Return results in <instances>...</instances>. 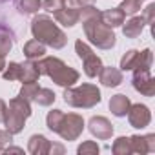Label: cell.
I'll use <instances>...</instances> for the list:
<instances>
[{
    "label": "cell",
    "instance_id": "obj_3",
    "mask_svg": "<svg viewBox=\"0 0 155 155\" xmlns=\"http://www.w3.org/2000/svg\"><path fill=\"white\" fill-rule=\"evenodd\" d=\"M35 66H37L40 75H48L49 79H53V82H57L58 86L69 88L79 81V71H75L73 68H68L57 57H46L42 60H37Z\"/></svg>",
    "mask_w": 155,
    "mask_h": 155
},
{
    "label": "cell",
    "instance_id": "obj_21",
    "mask_svg": "<svg viewBox=\"0 0 155 155\" xmlns=\"http://www.w3.org/2000/svg\"><path fill=\"white\" fill-rule=\"evenodd\" d=\"M139 62H140V51L130 49V51L122 57V60H120V69H122V71L135 69V68L139 66Z\"/></svg>",
    "mask_w": 155,
    "mask_h": 155
},
{
    "label": "cell",
    "instance_id": "obj_24",
    "mask_svg": "<svg viewBox=\"0 0 155 155\" xmlns=\"http://www.w3.org/2000/svg\"><path fill=\"white\" fill-rule=\"evenodd\" d=\"M140 2H142V0H124L119 9H120L124 15H135V13L140 9Z\"/></svg>",
    "mask_w": 155,
    "mask_h": 155
},
{
    "label": "cell",
    "instance_id": "obj_14",
    "mask_svg": "<svg viewBox=\"0 0 155 155\" xmlns=\"http://www.w3.org/2000/svg\"><path fill=\"white\" fill-rule=\"evenodd\" d=\"M155 135H146V137H130V146L131 153H150L155 150Z\"/></svg>",
    "mask_w": 155,
    "mask_h": 155
},
{
    "label": "cell",
    "instance_id": "obj_18",
    "mask_svg": "<svg viewBox=\"0 0 155 155\" xmlns=\"http://www.w3.org/2000/svg\"><path fill=\"white\" fill-rule=\"evenodd\" d=\"M130 106H131V102H130V99H128L126 95H115V97H111V101H110V110H111V113L117 115V117H124V115L128 113Z\"/></svg>",
    "mask_w": 155,
    "mask_h": 155
},
{
    "label": "cell",
    "instance_id": "obj_28",
    "mask_svg": "<svg viewBox=\"0 0 155 155\" xmlns=\"http://www.w3.org/2000/svg\"><path fill=\"white\" fill-rule=\"evenodd\" d=\"M153 11H155V6H153V4H150V6L146 8V15L142 17V18H144V22H146L148 26H151V22H153Z\"/></svg>",
    "mask_w": 155,
    "mask_h": 155
},
{
    "label": "cell",
    "instance_id": "obj_5",
    "mask_svg": "<svg viewBox=\"0 0 155 155\" xmlns=\"http://www.w3.org/2000/svg\"><path fill=\"white\" fill-rule=\"evenodd\" d=\"M64 101L73 108H93L97 102H101V91L93 84H82L79 88L66 90Z\"/></svg>",
    "mask_w": 155,
    "mask_h": 155
},
{
    "label": "cell",
    "instance_id": "obj_32",
    "mask_svg": "<svg viewBox=\"0 0 155 155\" xmlns=\"http://www.w3.org/2000/svg\"><path fill=\"white\" fill-rule=\"evenodd\" d=\"M6 55H2L0 53V71H4V68H6V58H4Z\"/></svg>",
    "mask_w": 155,
    "mask_h": 155
},
{
    "label": "cell",
    "instance_id": "obj_16",
    "mask_svg": "<svg viewBox=\"0 0 155 155\" xmlns=\"http://www.w3.org/2000/svg\"><path fill=\"white\" fill-rule=\"evenodd\" d=\"M28 151H29V153H33V155L49 153V151H53V144H51L44 135H33V137L29 139Z\"/></svg>",
    "mask_w": 155,
    "mask_h": 155
},
{
    "label": "cell",
    "instance_id": "obj_9",
    "mask_svg": "<svg viewBox=\"0 0 155 155\" xmlns=\"http://www.w3.org/2000/svg\"><path fill=\"white\" fill-rule=\"evenodd\" d=\"M20 97H24L26 101H33L40 106H49L55 101V93L48 88H40L37 82L24 84V88L20 90Z\"/></svg>",
    "mask_w": 155,
    "mask_h": 155
},
{
    "label": "cell",
    "instance_id": "obj_19",
    "mask_svg": "<svg viewBox=\"0 0 155 155\" xmlns=\"http://www.w3.org/2000/svg\"><path fill=\"white\" fill-rule=\"evenodd\" d=\"M124 17H126V15H124L119 8H115V9H108V11L101 13V18H102V22H104L108 28L122 26V24H124Z\"/></svg>",
    "mask_w": 155,
    "mask_h": 155
},
{
    "label": "cell",
    "instance_id": "obj_29",
    "mask_svg": "<svg viewBox=\"0 0 155 155\" xmlns=\"http://www.w3.org/2000/svg\"><path fill=\"white\" fill-rule=\"evenodd\" d=\"M8 142H11V133L8 130L6 131H0V150H4Z\"/></svg>",
    "mask_w": 155,
    "mask_h": 155
},
{
    "label": "cell",
    "instance_id": "obj_2",
    "mask_svg": "<svg viewBox=\"0 0 155 155\" xmlns=\"http://www.w3.org/2000/svg\"><path fill=\"white\" fill-rule=\"evenodd\" d=\"M48 128L66 140H75L84 130V120L77 113L66 115L60 110H53L48 113Z\"/></svg>",
    "mask_w": 155,
    "mask_h": 155
},
{
    "label": "cell",
    "instance_id": "obj_7",
    "mask_svg": "<svg viewBox=\"0 0 155 155\" xmlns=\"http://www.w3.org/2000/svg\"><path fill=\"white\" fill-rule=\"evenodd\" d=\"M8 69L2 73V77L6 81H22L24 84L29 82H37V79L40 77L35 60H29L26 64H18V62H11L9 66H6Z\"/></svg>",
    "mask_w": 155,
    "mask_h": 155
},
{
    "label": "cell",
    "instance_id": "obj_33",
    "mask_svg": "<svg viewBox=\"0 0 155 155\" xmlns=\"http://www.w3.org/2000/svg\"><path fill=\"white\" fill-rule=\"evenodd\" d=\"M0 2H6V0H0Z\"/></svg>",
    "mask_w": 155,
    "mask_h": 155
},
{
    "label": "cell",
    "instance_id": "obj_8",
    "mask_svg": "<svg viewBox=\"0 0 155 155\" xmlns=\"http://www.w3.org/2000/svg\"><path fill=\"white\" fill-rule=\"evenodd\" d=\"M75 49H77V55H79L82 60H84V73L88 75V77H97L99 75V71L102 69V62H101V58L90 49V46L86 44V42H82V40H77L75 42Z\"/></svg>",
    "mask_w": 155,
    "mask_h": 155
},
{
    "label": "cell",
    "instance_id": "obj_25",
    "mask_svg": "<svg viewBox=\"0 0 155 155\" xmlns=\"http://www.w3.org/2000/svg\"><path fill=\"white\" fill-rule=\"evenodd\" d=\"M113 151L115 153H131V146H130V137L126 139V137H120V139H117V142L113 144Z\"/></svg>",
    "mask_w": 155,
    "mask_h": 155
},
{
    "label": "cell",
    "instance_id": "obj_17",
    "mask_svg": "<svg viewBox=\"0 0 155 155\" xmlns=\"http://www.w3.org/2000/svg\"><path fill=\"white\" fill-rule=\"evenodd\" d=\"M144 26H146V22H144L142 17H133V18H130V20L122 26V33H124L128 38H135V37H139V35L142 33Z\"/></svg>",
    "mask_w": 155,
    "mask_h": 155
},
{
    "label": "cell",
    "instance_id": "obj_13",
    "mask_svg": "<svg viewBox=\"0 0 155 155\" xmlns=\"http://www.w3.org/2000/svg\"><path fill=\"white\" fill-rule=\"evenodd\" d=\"M53 15H55V20L66 28H71L81 20V9H77V8H66L64 6L62 9L55 11Z\"/></svg>",
    "mask_w": 155,
    "mask_h": 155
},
{
    "label": "cell",
    "instance_id": "obj_15",
    "mask_svg": "<svg viewBox=\"0 0 155 155\" xmlns=\"http://www.w3.org/2000/svg\"><path fill=\"white\" fill-rule=\"evenodd\" d=\"M99 77H101V82L108 88H115L122 82V73L117 68H102L99 71Z\"/></svg>",
    "mask_w": 155,
    "mask_h": 155
},
{
    "label": "cell",
    "instance_id": "obj_22",
    "mask_svg": "<svg viewBox=\"0 0 155 155\" xmlns=\"http://www.w3.org/2000/svg\"><path fill=\"white\" fill-rule=\"evenodd\" d=\"M11 46H13V33L6 26H0V53L2 55L9 53Z\"/></svg>",
    "mask_w": 155,
    "mask_h": 155
},
{
    "label": "cell",
    "instance_id": "obj_23",
    "mask_svg": "<svg viewBox=\"0 0 155 155\" xmlns=\"http://www.w3.org/2000/svg\"><path fill=\"white\" fill-rule=\"evenodd\" d=\"M42 2L40 0H20L18 2V11L20 13H37L40 9Z\"/></svg>",
    "mask_w": 155,
    "mask_h": 155
},
{
    "label": "cell",
    "instance_id": "obj_26",
    "mask_svg": "<svg viewBox=\"0 0 155 155\" xmlns=\"http://www.w3.org/2000/svg\"><path fill=\"white\" fill-rule=\"evenodd\" d=\"M42 6H44L46 11L55 13V11H58V9H62V8L66 6V0H44Z\"/></svg>",
    "mask_w": 155,
    "mask_h": 155
},
{
    "label": "cell",
    "instance_id": "obj_10",
    "mask_svg": "<svg viewBox=\"0 0 155 155\" xmlns=\"http://www.w3.org/2000/svg\"><path fill=\"white\" fill-rule=\"evenodd\" d=\"M133 88L137 91H140L146 97H151L155 93V81L150 73V69H142V68H135V75H133Z\"/></svg>",
    "mask_w": 155,
    "mask_h": 155
},
{
    "label": "cell",
    "instance_id": "obj_27",
    "mask_svg": "<svg viewBox=\"0 0 155 155\" xmlns=\"http://www.w3.org/2000/svg\"><path fill=\"white\" fill-rule=\"evenodd\" d=\"M79 153L81 155H86V153H99V146L95 142H84L81 148H79Z\"/></svg>",
    "mask_w": 155,
    "mask_h": 155
},
{
    "label": "cell",
    "instance_id": "obj_12",
    "mask_svg": "<svg viewBox=\"0 0 155 155\" xmlns=\"http://www.w3.org/2000/svg\"><path fill=\"white\" fill-rule=\"evenodd\" d=\"M90 131L97 139H110L113 133V126L106 117H91L90 120Z\"/></svg>",
    "mask_w": 155,
    "mask_h": 155
},
{
    "label": "cell",
    "instance_id": "obj_4",
    "mask_svg": "<svg viewBox=\"0 0 155 155\" xmlns=\"http://www.w3.org/2000/svg\"><path fill=\"white\" fill-rule=\"evenodd\" d=\"M31 33H33V37L38 42H42L46 46H51L55 49L64 48L66 40H68L66 35L62 33V29H58L57 24L49 17H46V15H38V17L33 18V22H31Z\"/></svg>",
    "mask_w": 155,
    "mask_h": 155
},
{
    "label": "cell",
    "instance_id": "obj_20",
    "mask_svg": "<svg viewBox=\"0 0 155 155\" xmlns=\"http://www.w3.org/2000/svg\"><path fill=\"white\" fill-rule=\"evenodd\" d=\"M24 55L28 57V60H38L46 55V48L42 42H38L37 38L29 40L26 46H24Z\"/></svg>",
    "mask_w": 155,
    "mask_h": 155
},
{
    "label": "cell",
    "instance_id": "obj_11",
    "mask_svg": "<svg viewBox=\"0 0 155 155\" xmlns=\"http://www.w3.org/2000/svg\"><path fill=\"white\" fill-rule=\"evenodd\" d=\"M128 120L133 128H146L151 120V113L144 104H133L128 110Z\"/></svg>",
    "mask_w": 155,
    "mask_h": 155
},
{
    "label": "cell",
    "instance_id": "obj_30",
    "mask_svg": "<svg viewBox=\"0 0 155 155\" xmlns=\"http://www.w3.org/2000/svg\"><path fill=\"white\" fill-rule=\"evenodd\" d=\"M66 2H69L73 6H82V8H86V6H93L97 0H66Z\"/></svg>",
    "mask_w": 155,
    "mask_h": 155
},
{
    "label": "cell",
    "instance_id": "obj_1",
    "mask_svg": "<svg viewBox=\"0 0 155 155\" xmlns=\"http://www.w3.org/2000/svg\"><path fill=\"white\" fill-rule=\"evenodd\" d=\"M81 18L84 24L86 37L90 38L91 44H95L101 49H110L115 46V35H113L111 28H108L102 22L101 11H97L93 6H86L81 9Z\"/></svg>",
    "mask_w": 155,
    "mask_h": 155
},
{
    "label": "cell",
    "instance_id": "obj_31",
    "mask_svg": "<svg viewBox=\"0 0 155 155\" xmlns=\"http://www.w3.org/2000/svg\"><path fill=\"white\" fill-rule=\"evenodd\" d=\"M6 111H8V106H6V102L2 99H0V122L6 120Z\"/></svg>",
    "mask_w": 155,
    "mask_h": 155
},
{
    "label": "cell",
    "instance_id": "obj_6",
    "mask_svg": "<svg viewBox=\"0 0 155 155\" xmlns=\"http://www.w3.org/2000/svg\"><path fill=\"white\" fill-rule=\"evenodd\" d=\"M31 115V106H29V101H26L24 97H15L11 102H9V110L6 111V126H8V131L13 135V133H18L22 131L24 128V122L26 119Z\"/></svg>",
    "mask_w": 155,
    "mask_h": 155
}]
</instances>
